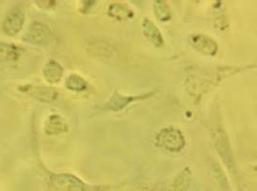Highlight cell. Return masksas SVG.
<instances>
[{"label":"cell","instance_id":"4fadbf2b","mask_svg":"<svg viewBox=\"0 0 257 191\" xmlns=\"http://www.w3.org/2000/svg\"><path fill=\"white\" fill-rule=\"evenodd\" d=\"M108 14L117 20H127L134 18L135 14L127 5L122 3H113L108 8Z\"/></svg>","mask_w":257,"mask_h":191},{"label":"cell","instance_id":"6da1fadb","mask_svg":"<svg viewBox=\"0 0 257 191\" xmlns=\"http://www.w3.org/2000/svg\"><path fill=\"white\" fill-rule=\"evenodd\" d=\"M154 144L161 149L177 153L183 150L186 145V140L182 132L176 127L169 126L157 132L154 138Z\"/></svg>","mask_w":257,"mask_h":191},{"label":"cell","instance_id":"d6986e66","mask_svg":"<svg viewBox=\"0 0 257 191\" xmlns=\"http://www.w3.org/2000/svg\"><path fill=\"white\" fill-rule=\"evenodd\" d=\"M37 4L42 8L44 5H47V9L55 6V1H37Z\"/></svg>","mask_w":257,"mask_h":191},{"label":"cell","instance_id":"e0dca14e","mask_svg":"<svg viewBox=\"0 0 257 191\" xmlns=\"http://www.w3.org/2000/svg\"><path fill=\"white\" fill-rule=\"evenodd\" d=\"M211 169H212V173H213L214 178L218 182V184H220L222 190L232 191L231 186H230L228 179L226 177V174L223 171L222 166H219L217 162H213Z\"/></svg>","mask_w":257,"mask_h":191},{"label":"cell","instance_id":"ba28073f","mask_svg":"<svg viewBox=\"0 0 257 191\" xmlns=\"http://www.w3.org/2000/svg\"><path fill=\"white\" fill-rule=\"evenodd\" d=\"M85 49L89 55L100 60L112 59L115 56V49L103 40H89L86 44Z\"/></svg>","mask_w":257,"mask_h":191},{"label":"cell","instance_id":"5bb4252c","mask_svg":"<svg viewBox=\"0 0 257 191\" xmlns=\"http://www.w3.org/2000/svg\"><path fill=\"white\" fill-rule=\"evenodd\" d=\"M192 170L189 166L183 168L176 176L173 184L172 188L174 191H188L190 188L191 182H192Z\"/></svg>","mask_w":257,"mask_h":191},{"label":"cell","instance_id":"7c38bea8","mask_svg":"<svg viewBox=\"0 0 257 191\" xmlns=\"http://www.w3.org/2000/svg\"><path fill=\"white\" fill-rule=\"evenodd\" d=\"M64 74L63 66L56 60H49L43 68V76L49 84H57Z\"/></svg>","mask_w":257,"mask_h":191},{"label":"cell","instance_id":"9c48e42d","mask_svg":"<svg viewBox=\"0 0 257 191\" xmlns=\"http://www.w3.org/2000/svg\"><path fill=\"white\" fill-rule=\"evenodd\" d=\"M21 88L24 92L43 102H51L58 97L56 90L43 86H24Z\"/></svg>","mask_w":257,"mask_h":191},{"label":"cell","instance_id":"ac0fdd59","mask_svg":"<svg viewBox=\"0 0 257 191\" xmlns=\"http://www.w3.org/2000/svg\"><path fill=\"white\" fill-rule=\"evenodd\" d=\"M19 55L20 50L17 46L0 42V62L16 60Z\"/></svg>","mask_w":257,"mask_h":191},{"label":"cell","instance_id":"9a60e30c","mask_svg":"<svg viewBox=\"0 0 257 191\" xmlns=\"http://www.w3.org/2000/svg\"><path fill=\"white\" fill-rule=\"evenodd\" d=\"M153 12H154L155 18L162 22L171 20V18L173 16V12H172L171 8L165 1H162V0H157V1L153 2Z\"/></svg>","mask_w":257,"mask_h":191},{"label":"cell","instance_id":"52a82bcc","mask_svg":"<svg viewBox=\"0 0 257 191\" xmlns=\"http://www.w3.org/2000/svg\"><path fill=\"white\" fill-rule=\"evenodd\" d=\"M152 94H139V96H123L115 92L104 104V108L112 112H121L133 102L139 101L141 99L148 98Z\"/></svg>","mask_w":257,"mask_h":191},{"label":"cell","instance_id":"7a4b0ae2","mask_svg":"<svg viewBox=\"0 0 257 191\" xmlns=\"http://www.w3.org/2000/svg\"><path fill=\"white\" fill-rule=\"evenodd\" d=\"M214 145L218 155L220 156L222 162L227 169L231 172H236V164L234 160V154L229 142L226 132L222 129H218L214 132Z\"/></svg>","mask_w":257,"mask_h":191},{"label":"cell","instance_id":"8992f818","mask_svg":"<svg viewBox=\"0 0 257 191\" xmlns=\"http://www.w3.org/2000/svg\"><path fill=\"white\" fill-rule=\"evenodd\" d=\"M190 44L199 53L205 56H215L218 52V44L214 38L204 34H194L190 36Z\"/></svg>","mask_w":257,"mask_h":191},{"label":"cell","instance_id":"30bf717a","mask_svg":"<svg viewBox=\"0 0 257 191\" xmlns=\"http://www.w3.org/2000/svg\"><path fill=\"white\" fill-rule=\"evenodd\" d=\"M142 31L145 38L156 48H161L164 44V38L161 31L149 18H144L142 22Z\"/></svg>","mask_w":257,"mask_h":191},{"label":"cell","instance_id":"2e32d148","mask_svg":"<svg viewBox=\"0 0 257 191\" xmlns=\"http://www.w3.org/2000/svg\"><path fill=\"white\" fill-rule=\"evenodd\" d=\"M66 88L71 92H83L88 88L87 81L77 74H70L65 82Z\"/></svg>","mask_w":257,"mask_h":191},{"label":"cell","instance_id":"8fae6325","mask_svg":"<svg viewBox=\"0 0 257 191\" xmlns=\"http://www.w3.org/2000/svg\"><path fill=\"white\" fill-rule=\"evenodd\" d=\"M69 131L67 121L59 114H51L48 116L45 124V132L47 136H58Z\"/></svg>","mask_w":257,"mask_h":191},{"label":"cell","instance_id":"277c9868","mask_svg":"<svg viewBox=\"0 0 257 191\" xmlns=\"http://www.w3.org/2000/svg\"><path fill=\"white\" fill-rule=\"evenodd\" d=\"M53 40V34L47 25L41 22L31 24L24 36V40L36 46H47Z\"/></svg>","mask_w":257,"mask_h":191},{"label":"cell","instance_id":"3957f363","mask_svg":"<svg viewBox=\"0 0 257 191\" xmlns=\"http://www.w3.org/2000/svg\"><path fill=\"white\" fill-rule=\"evenodd\" d=\"M50 186L56 191H90L91 188L74 175L51 174L49 177Z\"/></svg>","mask_w":257,"mask_h":191},{"label":"cell","instance_id":"5b68a950","mask_svg":"<svg viewBox=\"0 0 257 191\" xmlns=\"http://www.w3.org/2000/svg\"><path fill=\"white\" fill-rule=\"evenodd\" d=\"M24 22H25V14L23 9H21L20 7H15L7 14L2 24L3 32L8 36H16L22 31Z\"/></svg>","mask_w":257,"mask_h":191}]
</instances>
